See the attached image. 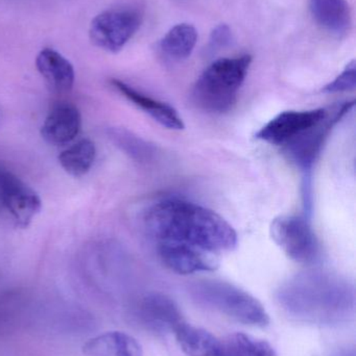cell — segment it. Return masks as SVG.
<instances>
[{"label": "cell", "mask_w": 356, "mask_h": 356, "mask_svg": "<svg viewBox=\"0 0 356 356\" xmlns=\"http://www.w3.org/2000/svg\"><path fill=\"white\" fill-rule=\"evenodd\" d=\"M144 224L154 242L184 243L219 255L238 246V234L222 216L182 199L159 201L146 213Z\"/></svg>", "instance_id": "1"}, {"label": "cell", "mask_w": 356, "mask_h": 356, "mask_svg": "<svg viewBox=\"0 0 356 356\" xmlns=\"http://www.w3.org/2000/svg\"><path fill=\"white\" fill-rule=\"evenodd\" d=\"M277 298L291 318L313 325L342 323L353 315L355 307L353 284L321 271L297 274L280 286Z\"/></svg>", "instance_id": "2"}, {"label": "cell", "mask_w": 356, "mask_h": 356, "mask_svg": "<svg viewBox=\"0 0 356 356\" xmlns=\"http://www.w3.org/2000/svg\"><path fill=\"white\" fill-rule=\"evenodd\" d=\"M252 56L219 58L205 69L194 90L192 99L201 110L223 114L233 108L246 79Z\"/></svg>", "instance_id": "3"}, {"label": "cell", "mask_w": 356, "mask_h": 356, "mask_svg": "<svg viewBox=\"0 0 356 356\" xmlns=\"http://www.w3.org/2000/svg\"><path fill=\"white\" fill-rule=\"evenodd\" d=\"M199 301L252 327H267L270 316L258 299L229 282L206 280L192 289Z\"/></svg>", "instance_id": "4"}, {"label": "cell", "mask_w": 356, "mask_h": 356, "mask_svg": "<svg viewBox=\"0 0 356 356\" xmlns=\"http://www.w3.org/2000/svg\"><path fill=\"white\" fill-rule=\"evenodd\" d=\"M270 232L276 245L296 263L309 265L319 257V242L305 217L279 216L272 221Z\"/></svg>", "instance_id": "5"}, {"label": "cell", "mask_w": 356, "mask_h": 356, "mask_svg": "<svg viewBox=\"0 0 356 356\" xmlns=\"http://www.w3.org/2000/svg\"><path fill=\"white\" fill-rule=\"evenodd\" d=\"M355 106V102H347L334 106L321 122L307 129L284 146V152L291 161L302 171L304 177L311 175L314 164L321 154L322 148L330 131L342 120L343 117Z\"/></svg>", "instance_id": "6"}, {"label": "cell", "mask_w": 356, "mask_h": 356, "mask_svg": "<svg viewBox=\"0 0 356 356\" xmlns=\"http://www.w3.org/2000/svg\"><path fill=\"white\" fill-rule=\"evenodd\" d=\"M141 23V14L134 8L105 10L92 20L90 39L102 49L118 52L137 33Z\"/></svg>", "instance_id": "7"}, {"label": "cell", "mask_w": 356, "mask_h": 356, "mask_svg": "<svg viewBox=\"0 0 356 356\" xmlns=\"http://www.w3.org/2000/svg\"><path fill=\"white\" fill-rule=\"evenodd\" d=\"M41 209L39 195L14 173L0 166V209L15 225L27 227Z\"/></svg>", "instance_id": "8"}, {"label": "cell", "mask_w": 356, "mask_h": 356, "mask_svg": "<svg viewBox=\"0 0 356 356\" xmlns=\"http://www.w3.org/2000/svg\"><path fill=\"white\" fill-rule=\"evenodd\" d=\"M155 244L163 265L180 275L215 271L219 267V255L201 247L173 241H158Z\"/></svg>", "instance_id": "9"}, {"label": "cell", "mask_w": 356, "mask_h": 356, "mask_svg": "<svg viewBox=\"0 0 356 356\" xmlns=\"http://www.w3.org/2000/svg\"><path fill=\"white\" fill-rule=\"evenodd\" d=\"M327 108L307 111H286L263 125L255 138L275 146H286L288 142L304 133L327 117Z\"/></svg>", "instance_id": "10"}, {"label": "cell", "mask_w": 356, "mask_h": 356, "mask_svg": "<svg viewBox=\"0 0 356 356\" xmlns=\"http://www.w3.org/2000/svg\"><path fill=\"white\" fill-rule=\"evenodd\" d=\"M135 314L141 325L159 334L175 332L184 323L177 303L160 293L146 295L138 303Z\"/></svg>", "instance_id": "11"}, {"label": "cell", "mask_w": 356, "mask_h": 356, "mask_svg": "<svg viewBox=\"0 0 356 356\" xmlns=\"http://www.w3.org/2000/svg\"><path fill=\"white\" fill-rule=\"evenodd\" d=\"M81 113L71 104H59L52 108L41 127V136L50 145L70 143L81 131Z\"/></svg>", "instance_id": "12"}, {"label": "cell", "mask_w": 356, "mask_h": 356, "mask_svg": "<svg viewBox=\"0 0 356 356\" xmlns=\"http://www.w3.org/2000/svg\"><path fill=\"white\" fill-rule=\"evenodd\" d=\"M111 83L123 97L127 98L134 106L144 111L163 127L173 129V131L184 129L183 120L173 106L160 100L154 99L146 94H142L141 92L137 91L131 86L118 79H112Z\"/></svg>", "instance_id": "13"}, {"label": "cell", "mask_w": 356, "mask_h": 356, "mask_svg": "<svg viewBox=\"0 0 356 356\" xmlns=\"http://www.w3.org/2000/svg\"><path fill=\"white\" fill-rule=\"evenodd\" d=\"M36 66L48 89L56 94H66L75 85V69L67 58L58 51L45 48L38 54Z\"/></svg>", "instance_id": "14"}, {"label": "cell", "mask_w": 356, "mask_h": 356, "mask_svg": "<svg viewBox=\"0 0 356 356\" xmlns=\"http://www.w3.org/2000/svg\"><path fill=\"white\" fill-rule=\"evenodd\" d=\"M85 356H144L141 345L130 334L108 332L89 339L82 348Z\"/></svg>", "instance_id": "15"}, {"label": "cell", "mask_w": 356, "mask_h": 356, "mask_svg": "<svg viewBox=\"0 0 356 356\" xmlns=\"http://www.w3.org/2000/svg\"><path fill=\"white\" fill-rule=\"evenodd\" d=\"M309 10L316 22L332 35H346L351 26L347 0H309Z\"/></svg>", "instance_id": "16"}, {"label": "cell", "mask_w": 356, "mask_h": 356, "mask_svg": "<svg viewBox=\"0 0 356 356\" xmlns=\"http://www.w3.org/2000/svg\"><path fill=\"white\" fill-rule=\"evenodd\" d=\"M180 348L188 356H222L223 343L211 332L182 323L173 332Z\"/></svg>", "instance_id": "17"}, {"label": "cell", "mask_w": 356, "mask_h": 356, "mask_svg": "<svg viewBox=\"0 0 356 356\" xmlns=\"http://www.w3.org/2000/svg\"><path fill=\"white\" fill-rule=\"evenodd\" d=\"M198 42V31L187 23L175 25L160 41L161 51L173 60L189 58Z\"/></svg>", "instance_id": "18"}, {"label": "cell", "mask_w": 356, "mask_h": 356, "mask_svg": "<svg viewBox=\"0 0 356 356\" xmlns=\"http://www.w3.org/2000/svg\"><path fill=\"white\" fill-rule=\"evenodd\" d=\"M96 148L93 142L83 139L61 152L59 163L73 177H82L89 172L95 161Z\"/></svg>", "instance_id": "19"}, {"label": "cell", "mask_w": 356, "mask_h": 356, "mask_svg": "<svg viewBox=\"0 0 356 356\" xmlns=\"http://www.w3.org/2000/svg\"><path fill=\"white\" fill-rule=\"evenodd\" d=\"M222 356H277V353L265 341L238 332L223 342Z\"/></svg>", "instance_id": "20"}, {"label": "cell", "mask_w": 356, "mask_h": 356, "mask_svg": "<svg viewBox=\"0 0 356 356\" xmlns=\"http://www.w3.org/2000/svg\"><path fill=\"white\" fill-rule=\"evenodd\" d=\"M108 136L115 146L138 162L148 160L153 154L152 146L125 129L111 127Z\"/></svg>", "instance_id": "21"}, {"label": "cell", "mask_w": 356, "mask_h": 356, "mask_svg": "<svg viewBox=\"0 0 356 356\" xmlns=\"http://www.w3.org/2000/svg\"><path fill=\"white\" fill-rule=\"evenodd\" d=\"M355 87L356 66L355 60H353L347 65L346 68L339 76L322 89V92L328 94L342 93V92L353 91Z\"/></svg>", "instance_id": "22"}, {"label": "cell", "mask_w": 356, "mask_h": 356, "mask_svg": "<svg viewBox=\"0 0 356 356\" xmlns=\"http://www.w3.org/2000/svg\"><path fill=\"white\" fill-rule=\"evenodd\" d=\"M232 31L227 24H219L213 29L209 39V49L211 51L223 49L231 44Z\"/></svg>", "instance_id": "23"}]
</instances>
